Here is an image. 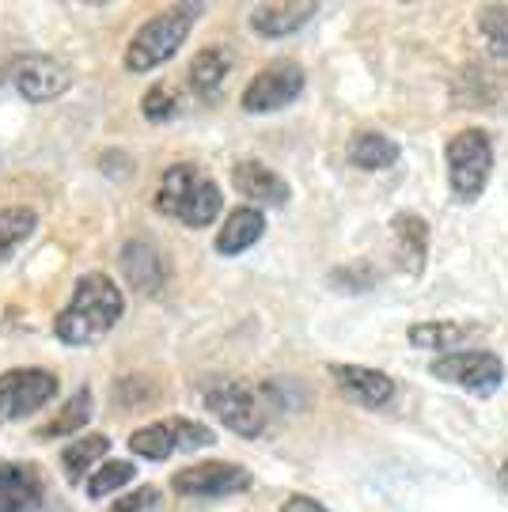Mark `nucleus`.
I'll use <instances>...</instances> for the list:
<instances>
[{
    "mask_svg": "<svg viewBox=\"0 0 508 512\" xmlns=\"http://www.w3.org/2000/svg\"><path fill=\"white\" fill-rule=\"evenodd\" d=\"M122 311H126L122 289L107 274H84L76 281L69 304L57 311L54 334L65 346H88V342L114 330Z\"/></svg>",
    "mask_w": 508,
    "mask_h": 512,
    "instance_id": "nucleus-1",
    "label": "nucleus"
},
{
    "mask_svg": "<svg viewBox=\"0 0 508 512\" xmlns=\"http://www.w3.org/2000/svg\"><path fill=\"white\" fill-rule=\"evenodd\" d=\"M152 205H156V213L175 217L179 224H186V228H205V224H213V220L220 217L224 194H220V186L213 183L201 167L175 164L164 171Z\"/></svg>",
    "mask_w": 508,
    "mask_h": 512,
    "instance_id": "nucleus-2",
    "label": "nucleus"
},
{
    "mask_svg": "<svg viewBox=\"0 0 508 512\" xmlns=\"http://www.w3.org/2000/svg\"><path fill=\"white\" fill-rule=\"evenodd\" d=\"M201 12H205V4H175V8H164L148 23H141V31L129 38L126 46L129 73H152L164 61H171L182 50V42L190 38Z\"/></svg>",
    "mask_w": 508,
    "mask_h": 512,
    "instance_id": "nucleus-3",
    "label": "nucleus"
},
{
    "mask_svg": "<svg viewBox=\"0 0 508 512\" xmlns=\"http://www.w3.org/2000/svg\"><path fill=\"white\" fill-rule=\"evenodd\" d=\"M444 160H448V183H452L455 202H478L493 171L490 133L486 129H459L444 148Z\"/></svg>",
    "mask_w": 508,
    "mask_h": 512,
    "instance_id": "nucleus-4",
    "label": "nucleus"
},
{
    "mask_svg": "<svg viewBox=\"0 0 508 512\" xmlns=\"http://www.w3.org/2000/svg\"><path fill=\"white\" fill-rule=\"evenodd\" d=\"M201 399L209 406V414L224 421V429H232L239 437L254 440L266 433V406L258 403V395L243 380L213 376L201 384Z\"/></svg>",
    "mask_w": 508,
    "mask_h": 512,
    "instance_id": "nucleus-5",
    "label": "nucleus"
},
{
    "mask_svg": "<svg viewBox=\"0 0 508 512\" xmlns=\"http://www.w3.org/2000/svg\"><path fill=\"white\" fill-rule=\"evenodd\" d=\"M57 391H61V384H57V376L50 368H12V372H0V418H31L42 406L54 403Z\"/></svg>",
    "mask_w": 508,
    "mask_h": 512,
    "instance_id": "nucleus-6",
    "label": "nucleus"
},
{
    "mask_svg": "<svg viewBox=\"0 0 508 512\" xmlns=\"http://www.w3.org/2000/svg\"><path fill=\"white\" fill-rule=\"evenodd\" d=\"M436 380L444 384H455L471 395H493L497 387L505 384V365L497 353H486V349H467V353H444L433 361Z\"/></svg>",
    "mask_w": 508,
    "mask_h": 512,
    "instance_id": "nucleus-7",
    "label": "nucleus"
},
{
    "mask_svg": "<svg viewBox=\"0 0 508 512\" xmlns=\"http://www.w3.org/2000/svg\"><path fill=\"white\" fill-rule=\"evenodd\" d=\"M300 92H304V69H300L296 61H270V65L243 88L239 107L247 110V114H273V110L289 107Z\"/></svg>",
    "mask_w": 508,
    "mask_h": 512,
    "instance_id": "nucleus-8",
    "label": "nucleus"
},
{
    "mask_svg": "<svg viewBox=\"0 0 508 512\" xmlns=\"http://www.w3.org/2000/svg\"><path fill=\"white\" fill-rule=\"evenodd\" d=\"M251 486V471L239 467V463H194V467H182L171 478V490L182 497H228L239 494Z\"/></svg>",
    "mask_w": 508,
    "mask_h": 512,
    "instance_id": "nucleus-9",
    "label": "nucleus"
},
{
    "mask_svg": "<svg viewBox=\"0 0 508 512\" xmlns=\"http://www.w3.org/2000/svg\"><path fill=\"white\" fill-rule=\"evenodd\" d=\"M12 84H16V92L23 95L27 103H50V99L69 92L73 73H69L57 57L31 54V57H19L16 61V69H12Z\"/></svg>",
    "mask_w": 508,
    "mask_h": 512,
    "instance_id": "nucleus-10",
    "label": "nucleus"
},
{
    "mask_svg": "<svg viewBox=\"0 0 508 512\" xmlns=\"http://www.w3.org/2000/svg\"><path fill=\"white\" fill-rule=\"evenodd\" d=\"M118 270H122V277H126L137 293H145V296L164 293L167 277H171L164 251H160L156 243H148V239H129V243H122V251H118Z\"/></svg>",
    "mask_w": 508,
    "mask_h": 512,
    "instance_id": "nucleus-11",
    "label": "nucleus"
},
{
    "mask_svg": "<svg viewBox=\"0 0 508 512\" xmlns=\"http://www.w3.org/2000/svg\"><path fill=\"white\" fill-rule=\"evenodd\" d=\"M330 376H334V384L342 387L345 395L353 399V403L368 406V410H376V406H387L395 399V380L380 372V368H364V365H330Z\"/></svg>",
    "mask_w": 508,
    "mask_h": 512,
    "instance_id": "nucleus-12",
    "label": "nucleus"
},
{
    "mask_svg": "<svg viewBox=\"0 0 508 512\" xmlns=\"http://www.w3.org/2000/svg\"><path fill=\"white\" fill-rule=\"evenodd\" d=\"M46 486L31 463H0V512H35Z\"/></svg>",
    "mask_w": 508,
    "mask_h": 512,
    "instance_id": "nucleus-13",
    "label": "nucleus"
},
{
    "mask_svg": "<svg viewBox=\"0 0 508 512\" xmlns=\"http://www.w3.org/2000/svg\"><path fill=\"white\" fill-rule=\"evenodd\" d=\"M232 186H236L239 194L258 205H285L289 202V183L273 171V167L258 164V160H239L232 167Z\"/></svg>",
    "mask_w": 508,
    "mask_h": 512,
    "instance_id": "nucleus-14",
    "label": "nucleus"
},
{
    "mask_svg": "<svg viewBox=\"0 0 508 512\" xmlns=\"http://www.w3.org/2000/svg\"><path fill=\"white\" fill-rule=\"evenodd\" d=\"M391 239H395V262L406 274L418 277L429 255V224L418 213H399L391 220Z\"/></svg>",
    "mask_w": 508,
    "mask_h": 512,
    "instance_id": "nucleus-15",
    "label": "nucleus"
},
{
    "mask_svg": "<svg viewBox=\"0 0 508 512\" xmlns=\"http://www.w3.org/2000/svg\"><path fill=\"white\" fill-rule=\"evenodd\" d=\"M319 12V4L300 0V4H254L251 8V31L262 38H285L292 31H300L311 16Z\"/></svg>",
    "mask_w": 508,
    "mask_h": 512,
    "instance_id": "nucleus-16",
    "label": "nucleus"
},
{
    "mask_svg": "<svg viewBox=\"0 0 508 512\" xmlns=\"http://www.w3.org/2000/svg\"><path fill=\"white\" fill-rule=\"evenodd\" d=\"M266 232V217H262V209H254V205H239L232 209L224 224H220L217 232V251L220 255H243L247 247H254L258 239Z\"/></svg>",
    "mask_w": 508,
    "mask_h": 512,
    "instance_id": "nucleus-17",
    "label": "nucleus"
},
{
    "mask_svg": "<svg viewBox=\"0 0 508 512\" xmlns=\"http://www.w3.org/2000/svg\"><path fill=\"white\" fill-rule=\"evenodd\" d=\"M236 69V57L224 46H205L194 61H190V88L201 95V99H217L228 84V76Z\"/></svg>",
    "mask_w": 508,
    "mask_h": 512,
    "instance_id": "nucleus-18",
    "label": "nucleus"
},
{
    "mask_svg": "<svg viewBox=\"0 0 508 512\" xmlns=\"http://www.w3.org/2000/svg\"><path fill=\"white\" fill-rule=\"evenodd\" d=\"M349 164L361 167V171H387V167L399 164V145L376 133V129H361L353 141H349Z\"/></svg>",
    "mask_w": 508,
    "mask_h": 512,
    "instance_id": "nucleus-19",
    "label": "nucleus"
},
{
    "mask_svg": "<svg viewBox=\"0 0 508 512\" xmlns=\"http://www.w3.org/2000/svg\"><path fill=\"white\" fill-rule=\"evenodd\" d=\"M88 421H91V391H88V387H80L73 399L57 410V418H50L42 429H38V437H42V440L76 437V433H80Z\"/></svg>",
    "mask_w": 508,
    "mask_h": 512,
    "instance_id": "nucleus-20",
    "label": "nucleus"
},
{
    "mask_svg": "<svg viewBox=\"0 0 508 512\" xmlns=\"http://www.w3.org/2000/svg\"><path fill=\"white\" fill-rule=\"evenodd\" d=\"M110 452V437H73V444L61 452V467H65V478L69 482H84L91 467Z\"/></svg>",
    "mask_w": 508,
    "mask_h": 512,
    "instance_id": "nucleus-21",
    "label": "nucleus"
},
{
    "mask_svg": "<svg viewBox=\"0 0 508 512\" xmlns=\"http://www.w3.org/2000/svg\"><path fill=\"white\" fill-rule=\"evenodd\" d=\"M474 330L478 327H471V323H414L406 330V338L418 349H452L463 346Z\"/></svg>",
    "mask_w": 508,
    "mask_h": 512,
    "instance_id": "nucleus-22",
    "label": "nucleus"
},
{
    "mask_svg": "<svg viewBox=\"0 0 508 512\" xmlns=\"http://www.w3.org/2000/svg\"><path fill=\"white\" fill-rule=\"evenodd\" d=\"M129 452L141 459H167L171 452H179V437L171 421H152L145 429H137L129 437Z\"/></svg>",
    "mask_w": 508,
    "mask_h": 512,
    "instance_id": "nucleus-23",
    "label": "nucleus"
},
{
    "mask_svg": "<svg viewBox=\"0 0 508 512\" xmlns=\"http://www.w3.org/2000/svg\"><path fill=\"white\" fill-rule=\"evenodd\" d=\"M133 475H137V467L126 463V459H103V467H95L88 478V497L91 501H103V497H110L114 490L129 486Z\"/></svg>",
    "mask_w": 508,
    "mask_h": 512,
    "instance_id": "nucleus-24",
    "label": "nucleus"
},
{
    "mask_svg": "<svg viewBox=\"0 0 508 512\" xmlns=\"http://www.w3.org/2000/svg\"><path fill=\"white\" fill-rule=\"evenodd\" d=\"M35 209L27 205H12V209H0V258L8 255L12 247H19L23 239L35 232Z\"/></svg>",
    "mask_w": 508,
    "mask_h": 512,
    "instance_id": "nucleus-25",
    "label": "nucleus"
},
{
    "mask_svg": "<svg viewBox=\"0 0 508 512\" xmlns=\"http://www.w3.org/2000/svg\"><path fill=\"white\" fill-rule=\"evenodd\" d=\"M478 31L486 38V50H490L493 57L508 61V12L505 8H486V12L478 16Z\"/></svg>",
    "mask_w": 508,
    "mask_h": 512,
    "instance_id": "nucleus-26",
    "label": "nucleus"
},
{
    "mask_svg": "<svg viewBox=\"0 0 508 512\" xmlns=\"http://www.w3.org/2000/svg\"><path fill=\"white\" fill-rule=\"evenodd\" d=\"M141 114H145L148 122H164L175 114V88L171 84H156V88H148L145 99H141Z\"/></svg>",
    "mask_w": 508,
    "mask_h": 512,
    "instance_id": "nucleus-27",
    "label": "nucleus"
},
{
    "mask_svg": "<svg viewBox=\"0 0 508 512\" xmlns=\"http://www.w3.org/2000/svg\"><path fill=\"white\" fill-rule=\"evenodd\" d=\"M175 425V437H179V448L186 452H194V448H213L217 437H213V429L209 425H201V421H190V418H171Z\"/></svg>",
    "mask_w": 508,
    "mask_h": 512,
    "instance_id": "nucleus-28",
    "label": "nucleus"
},
{
    "mask_svg": "<svg viewBox=\"0 0 508 512\" xmlns=\"http://www.w3.org/2000/svg\"><path fill=\"white\" fill-rule=\"evenodd\" d=\"M156 501H160V490L156 486H141V490H133L122 501H114L110 512H145V509H156Z\"/></svg>",
    "mask_w": 508,
    "mask_h": 512,
    "instance_id": "nucleus-29",
    "label": "nucleus"
},
{
    "mask_svg": "<svg viewBox=\"0 0 508 512\" xmlns=\"http://www.w3.org/2000/svg\"><path fill=\"white\" fill-rule=\"evenodd\" d=\"M281 512H327L315 497H308V494H292L285 505H281Z\"/></svg>",
    "mask_w": 508,
    "mask_h": 512,
    "instance_id": "nucleus-30",
    "label": "nucleus"
},
{
    "mask_svg": "<svg viewBox=\"0 0 508 512\" xmlns=\"http://www.w3.org/2000/svg\"><path fill=\"white\" fill-rule=\"evenodd\" d=\"M501 478H505V486H508V459L501 463Z\"/></svg>",
    "mask_w": 508,
    "mask_h": 512,
    "instance_id": "nucleus-31",
    "label": "nucleus"
}]
</instances>
